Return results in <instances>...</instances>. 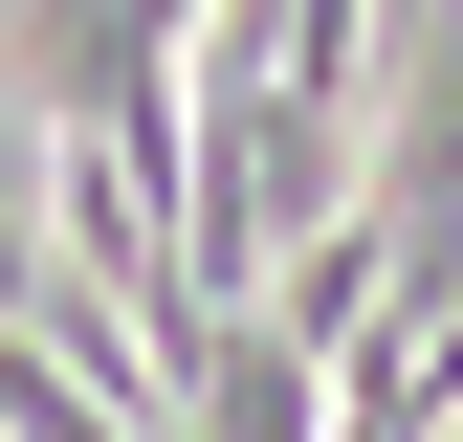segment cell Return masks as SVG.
Listing matches in <instances>:
<instances>
[{
    "label": "cell",
    "mask_w": 463,
    "mask_h": 442,
    "mask_svg": "<svg viewBox=\"0 0 463 442\" xmlns=\"http://www.w3.org/2000/svg\"><path fill=\"white\" fill-rule=\"evenodd\" d=\"M331 199H354V110H309L243 44H177V265H199V310H243Z\"/></svg>",
    "instance_id": "1"
}]
</instances>
